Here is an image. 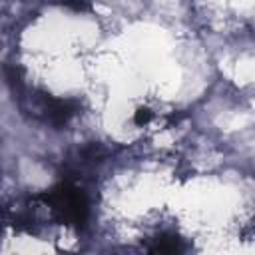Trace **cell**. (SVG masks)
<instances>
[{
    "instance_id": "cell-2",
    "label": "cell",
    "mask_w": 255,
    "mask_h": 255,
    "mask_svg": "<svg viewBox=\"0 0 255 255\" xmlns=\"http://www.w3.org/2000/svg\"><path fill=\"white\" fill-rule=\"evenodd\" d=\"M64 4H66V6H72V8H76V10L86 8V2H84V0H64Z\"/></svg>"
},
{
    "instance_id": "cell-1",
    "label": "cell",
    "mask_w": 255,
    "mask_h": 255,
    "mask_svg": "<svg viewBox=\"0 0 255 255\" xmlns=\"http://www.w3.org/2000/svg\"><path fill=\"white\" fill-rule=\"evenodd\" d=\"M149 118H151V114L147 112V110H137L135 112V124H147L149 122Z\"/></svg>"
}]
</instances>
